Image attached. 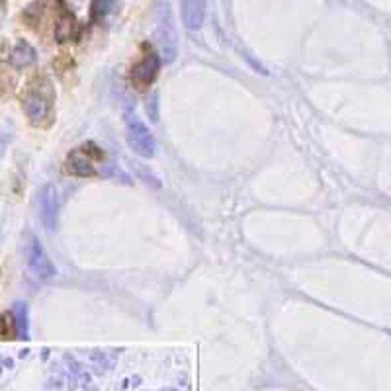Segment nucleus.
<instances>
[{"label": "nucleus", "mask_w": 391, "mask_h": 391, "mask_svg": "<svg viewBox=\"0 0 391 391\" xmlns=\"http://www.w3.org/2000/svg\"><path fill=\"white\" fill-rule=\"evenodd\" d=\"M78 33V24H76L75 16L67 8L65 4L59 0V8H57V18H55V40L65 44L75 40Z\"/></svg>", "instance_id": "obj_8"}, {"label": "nucleus", "mask_w": 391, "mask_h": 391, "mask_svg": "<svg viewBox=\"0 0 391 391\" xmlns=\"http://www.w3.org/2000/svg\"><path fill=\"white\" fill-rule=\"evenodd\" d=\"M24 112L32 125H44L51 120L53 112V90L51 85L44 80V87H33L22 102Z\"/></svg>", "instance_id": "obj_4"}, {"label": "nucleus", "mask_w": 391, "mask_h": 391, "mask_svg": "<svg viewBox=\"0 0 391 391\" xmlns=\"http://www.w3.org/2000/svg\"><path fill=\"white\" fill-rule=\"evenodd\" d=\"M155 42L161 49L164 63H173L178 53V33H176V24H174L173 10L168 2H161L157 8V18H155Z\"/></svg>", "instance_id": "obj_2"}, {"label": "nucleus", "mask_w": 391, "mask_h": 391, "mask_svg": "<svg viewBox=\"0 0 391 391\" xmlns=\"http://www.w3.org/2000/svg\"><path fill=\"white\" fill-rule=\"evenodd\" d=\"M6 149H8V137L4 133H0V163H2V159L6 155Z\"/></svg>", "instance_id": "obj_15"}, {"label": "nucleus", "mask_w": 391, "mask_h": 391, "mask_svg": "<svg viewBox=\"0 0 391 391\" xmlns=\"http://www.w3.org/2000/svg\"><path fill=\"white\" fill-rule=\"evenodd\" d=\"M161 57L157 53H147L141 61H137L131 69V82L137 90H145L153 85V80L157 78L161 71Z\"/></svg>", "instance_id": "obj_6"}, {"label": "nucleus", "mask_w": 391, "mask_h": 391, "mask_svg": "<svg viewBox=\"0 0 391 391\" xmlns=\"http://www.w3.org/2000/svg\"><path fill=\"white\" fill-rule=\"evenodd\" d=\"M35 59H37V53H35V49H33L32 45L28 44L26 40L16 42L10 53V65L14 69H26V67L33 65Z\"/></svg>", "instance_id": "obj_10"}, {"label": "nucleus", "mask_w": 391, "mask_h": 391, "mask_svg": "<svg viewBox=\"0 0 391 391\" xmlns=\"http://www.w3.org/2000/svg\"><path fill=\"white\" fill-rule=\"evenodd\" d=\"M180 14L188 30H200L206 18V0H180Z\"/></svg>", "instance_id": "obj_9"}, {"label": "nucleus", "mask_w": 391, "mask_h": 391, "mask_svg": "<svg viewBox=\"0 0 391 391\" xmlns=\"http://www.w3.org/2000/svg\"><path fill=\"white\" fill-rule=\"evenodd\" d=\"M14 87H16V76L8 75L6 71H0V98L10 94Z\"/></svg>", "instance_id": "obj_14"}, {"label": "nucleus", "mask_w": 391, "mask_h": 391, "mask_svg": "<svg viewBox=\"0 0 391 391\" xmlns=\"http://www.w3.org/2000/svg\"><path fill=\"white\" fill-rule=\"evenodd\" d=\"M104 164V151L98 147L96 143L88 141L78 145L76 149L69 153L65 168L67 173L78 176V178H90L102 174L100 166Z\"/></svg>", "instance_id": "obj_1"}, {"label": "nucleus", "mask_w": 391, "mask_h": 391, "mask_svg": "<svg viewBox=\"0 0 391 391\" xmlns=\"http://www.w3.org/2000/svg\"><path fill=\"white\" fill-rule=\"evenodd\" d=\"M112 6H114V0H92L90 2V22H102L110 14Z\"/></svg>", "instance_id": "obj_11"}, {"label": "nucleus", "mask_w": 391, "mask_h": 391, "mask_svg": "<svg viewBox=\"0 0 391 391\" xmlns=\"http://www.w3.org/2000/svg\"><path fill=\"white\" fill-rule=\"evenodd\" d=\"M40 218L44 223L45 231H55L57 229V219H59V194L53 184H45L40 192Z\"/></svg>", "instance_id": "obj_7"}, {"label": "nucleus", "mask_w": 391, "mask_h": 391, "mask_svg": "<svg viewBox=\"0 0 391 391\" xmlns=\"http://www.w3.org/2000/svg\"><path fill=\"white\" fill-rule=\"evenodd\" d=\"M4 4H6V0H0V8H2Z\"/></svg>", "instance_id": "obj_16"}, {"label": "nucleus", "mask_w": 391, "mask_h": 391, "mask_svg": "<svg viewBox=\"0 0 391 391\" xmlns=\"http://www.w3.org/2000/svg\"><path fill=\"white\" fill-rule=\"evenodd\" d=\"M10 313L14 315V321H16L18 335H28V323H26V319H28V307H26V304H14Z\"/></svg>", "instance_id": "obj_12"}, {"label": "nucleus", "mask_w": 391, "mask_h": 391, "mask_svg": "<svg viewBox=\"0 0 391 391\" xmlns=\"http://www.w3.org/2000/svg\"><path fill=\"white\" fill-rule=\"evenodd\" d=\"M18 335V329H16V321L12 313H4L0 315V338H14Z\"/></svg>", "instance_id": "obj_13"}, {"label": "nucleus", "mask_w": 391, "mask_h": 391, "mask_svg": "<svg viewBox=\"0 0 391 391\" xmlns=\"http://www.w3.org/2000/svg\"><path fill=\"white\" fill-rule=\"evenodd\" d=\"M125 139L130 149L141 159H153L157 153V141L153 137L149 128L143 123V120L135 112L125 114Z\"/></svg>", "instance_id": "obj_3"}, {"label": "nucleus", "mask_w": 391, "mask_h": 391, "mask_svg": "<svg viewBox=\"0 0 391 391\" xmlns=\"http://www.w3.org/2000/svg\"><path fill=\"white\" fill-rule=\"evenodd\" d=\"M26 261H28V268L32 272L37 280H49L57 274L53 261L49 259L47 250L44 249V245L40 241L32 237L28 243V249H26Z\"/></svg>", "instance_id": "obj_5"}]
</instances>
